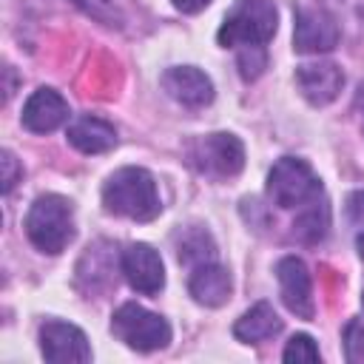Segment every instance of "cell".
Masks as SVG:
<instances>
[{
  "label": "cell",
  "instance_id": "6da1fadb",
  "mask_svg": "<svg viewBox=\"0 0 364 364\" xmlns=\"http://www.w3.org/2000/svg\"><path fill=\"white\" fill-rule=\"evenodd\" d=\"M102 205L114 216H125L134 222H151L159 216L162 202L154 176L145 168H119L102 185Z\"/></svg>",
  "mask_w": 364,
  "mask_h": 364
},
{
  "label": "cell",
  "instance_id": "7a4b0ae2",
  "mask_svg": "<svg viewBox=\"0 0 364 364\" xmlns=\"http://www.w3.org/2000/svg\"><path fill=\"white\" fill-rule=\"evenodd\" d=\"M26 236L43 253H51V256L63 253L68 247V242L74 239L71 202L57 196V193L37 196L34 205L28 208V213H26Z\"/></svg>",
  "mask_w": 364,
  "mask_h": 364
},
{
  "label": "cell",
  "instance_id": "3957f363",
  "mask_svg": "<svg viewBox=\"0 0 364 364\" xmlns=\"http://www.w3.org/2000/svg\"><path fill=\"white\" fill-rule=\"evenodd\" d=\"M276 34V6L270 0H236V6L228 11L225 23L219 26L216 40L228 46H264Z\"/></svg>",
  "mask_w": 364,
  "mask_h": 364
},
{
  "label": "cell",
  "instance_id": "277c9868",
  "mask_svg": "<svg viewBox=\"0 0 364 364\" xmlns=\"http://www.w3.org/2000/svg\"><path fill=\"white\" fill-rule=\"evenodd\" d=\"M267 193L279 208H304L321 196V179L304 159L282 156L267 176Z\"/></svg>",
  "mask_w": 364,
  "mask_h": 364
},
{
  "label": "cell",
  "instance_id": "5b68a950",
  "mask_svg": "<svg viewBox=\"0 0 364 364\" xmlns=\"http://www.w3.org/2000/svg\"><path fill=\"white\" fill-rule=\"evenodd\" d=\"M111 330L119 341H125L131 350H139V353L162 350L171 341V324L162 316H156V313H151L134 301L122 304L114 313Z\"/></svg>",
  "mask_w": 364,
  "mask_h": 364
},
{
  "label": "cell",
  "instance_id": "8992f818",
  "mask_svg": "<svg viewBox=\"0 0 364 364\" xmlns=\"http://www.w3.org/2000/svg\"><path fill=\"white\" fill-rule=\"evenodd\" d=\"M191 162L205 176L228 179L245 168V148L233 134H208L191 145Z\"/></svg>",
  "mask_w": 364,
  "mask_h": 364
},
{
  "label": "cell",
  "instance_id": "52a82bcc",
  "mask_svg": "<svg viewBox=\"0 0 364 364\" xmlns=\"http://www.w3.org/2000/svg\"><path fill=\"white\" fill-rule=\"evenodd\" d=\"M338 43V23L324 9H296V26H293V48L301 54H318L330 51Z\"/></svg>",
  "mask_w": 364,
  "mask_h": 364
},
{
  "label": "cell",
  "instance_id": "ba28073f",
  "mask_svg": "<svg viewBox=\"0 0 364 364\" xmlns=\"http://www.w3.org/2000/svg\"><path fill=\"white\" fill-rule=\"evenodd\" d=\"M119 267H122V276L125 282L136 290V293H145V296H156L165 284V267H162V259L159 253L145 245V242H134L122 250L119 256Z\"/></svg>",
  "mask_w": 364,
  "mask_h": 364
},
{
  "label": "cell",
  "instance_id": "9c48e42d",
  "mask_svg": "<svg viewBox=\"0 0 364 364\" xmlns=\"http://www.w3.org/2000/svg\"><path fill=\"white\" fill-rule=\"evenodd\" d=\"M40 350L46 361H54V364H68V361L82 364L91 358L85 333L68 321H46L40 327Z\"/></svg>",
  "mask_w": 364,
  "mask_h": 364
},
{
  "label": "cell",
  "instance_id": "30bf717a",
  "mask_svg": "<svg viewBox=\"0 0 364 364\" xmlns=\"http://www.w3.org/2000/svg\"><path fill=\"white\" fill-rule=\"evenodd\" d=\"M276 279H279V293L282 301L290 313H296L299 318H313V284H310V273L304 267L301 259L296 256H284L276 264Z\"/></svg>",
  "mask_w": 364,
  "mask_h": 364
},
{
  "label": "cell",
  "instance_id": "8fae6325",
  "mask_svg": "<svg viewBox=\"0 0 364 364\" xmlns=\"http://www.w3.org/2000/svg\"><path fill=\"white\" fill-rule=\"evenodd\" d=\"M296 85L307 102L327 105L338 97L344 85V74L336 63H304L296 68Z\"/></svg>",
  "mask_w": 364,
  "mask_h": 364
},
{
  "label": "cell",
  "instance_id": "7c38bea8",
  "mask_svg": "<svg viewBox=\"0 0 364 364\" xmlns=\"http://www.w3.org/2000/svg\"><path fill=\"white\" fill-rule=\"evenodd\" d=\"M162 88L168 97H173L182 105L199 108L208 105L213 100V82L205 71L193 68V65H173L162 74Z\"/></svg>",
  "mask_w": 364,
  "mask_h": 364
},
{
  "label": "cell",
  "instance_id": "4fadbf2b",
  "mask_svg": "<svg viewBox=\"0 0 364 364\" xmlns=\"http://www.w3.org/2000/svg\"><path fill=\"white\" fill-rule=\"evenodd\" d=\"M68 119V102L54 88H37L23 105V125L31 134H48Z\"/></svg>",
  "mask_w": 364,
  "mask_h": 364
},
{
  "label": "cell",
  "instance_id": "5bb4252c",
  "mask_svg": "<svg viewBox=\"0 0 364 364\" xmlns=\"http://www.w3.org/2000/svg\"><path fill=\"white\" fill-rule=\"evenodd\" d=\"M188 290H191V296H193L199 304H205V307H219V304H225L228 296H230V273H228L222 264H213V262L196 264V270L191 273Z\"/></svg>",
  "mask_w": 364,
  "mask_h": 364
},
{
  "label": "cell",
  "instance_id": "9a60e30c",
  "mask_svg": "<svg viewBox=\"0 0 364 364\" xmlns=\"http://www.w3.org/2000/svg\"><path fill=\"white\" fill-rule=\"evenodd\" d=\"M68 142L82 154H105L117 145V131L100 117H77L68 125Z\"/></svg>",
  "mask_w": 364,
  "mask_h": 364
},
{
  "label": "cell",
  "instance_id": "2e32d148",
  "mask_svg": "<svg viewBox=\"0 0 364 364\" xmlns=\"http://www.w3.org/2000/svg\"><path fill=\"white\" fill-rule=\"evenodd\" d=\"M279 330H282V318L276 316V310H273L267 301L253 304V307L233 324V336H236L239 341H245V344L267 341V338H273Z\"/></svg>",
  "mask_w": 364,
  "mask_h": 364
},
{
  "label": "cell",
  "instance_id": "e0dca14e",
  "mask_svg": "<svg viewBox=\"0 0 364 364\" xmlns=\"http://www.w3.org/2000/svg\"><path fill=\"white\" fill-rule=\"evenodd\" d=\"M327 228H330V210H327L324 202L313 199V202H307V205L301 208V213L296 216V222H293V236L301 239L304 245H316V242L324 239Z\"/></svg>",
  "mask_w": 364,
  "mask_h": 364
},
{
  "label": "cell",
  "instance_id": "ac0fdd59",
  "mask_svg": "<svg viewBox=\"0 0 364 364\" xmlns=\"http://www.w3.org/2000/svg\"><path fill=\"white\" fill-rule=\"evenodd\" d=\"M213 242L208 236V230L202 228H191L179 236V245H176V253H179V262L185 264H205L213 259Z\"/></svg>",
  "mask_w": 364,
  "mask_h": 364
},
{
  "label": "cell",
  "instance_id": "d6986e66",
  "mask_svg": "<svg viewBox=\"0 0 364 364\" xmlns=\"http://www.w3.org/2000/svg\"><path fill=\"white\" fill-rule=\"evenodd\" d=\"M282 358H284L287 364H299V361H318V347H316V341H313L310 336L299 333V336H293V338L287 341V347H284Z\"/></svg>",
  "mask_w": 364,
  "mask_h": 364
},
{
  "label": "cell",
  "instance_id": "ffe728a7",
  "mask_svg": "<svg viewBox=\"0 0 364 364\" xmlns=\"http://www.w3.org/2000/svg\"><path fill=\"white\" fill-rule=\"evenodd\" d=\"M0 171H3V193H11V188L17 185V179H20V173H23L11 151H3V154H0Z\"/></svg>",
  "mask_w": 364,
  "mask_h": 364
},
{
  "label": "cell",
  "instance_id": "44dd1931",
  "mask_svg": "<svg viewBox=\"0 0 364 364\" xmlns=\"http://www.w3.org/2000/svg\"><path fill=\"white\" fill-rule=\"evenodd\" d=\"M347 219L358 233H364V191H353L347 196Z\"/></svg>",
  "mask_w": 364,
  "mask_h": 364
},
{
  "label": "cell",
  "instance_id": "7402d4cb",
  "mask_svg": "<svg viewBox=\"0 0 364 364\" xmlns=\"http://www.w3.org/2000/svg\"><path fill=\"white\" fill-rule=\"evenodd\" d=\"M347 358L350 361H364V327L361 324L347 327Z\"/></svg>",
  "mask_w": 364,
  "mask_h": 364
},
{
  "label": "cell",
  "instance_id": "603a6c76",
  "mask_svg": "<svg viewBox=\"0 0 364 364\" xmlns=\"http://www.w3.org/2000/svg\"><path fill=\"white\" fill-rule=\"evenodd\" d=\"M77 9H82L85 14H91V17H97V20H111L114 17V6H111V0H71Z\"/></svg>",
  "mask_w": 364,
  "mask_h": 364
},
{
  "label": "cell",
  "instance_id": "cb8c5ba5",
  "mask_svg": "<svg viewBox=\"0 0 364 364\" xmlns=\"http://www.w3.org/2000/svg\"><path fill=\"white\" fill-rule=\"evenodd\" d=\"M179 11H185V14H196V11H202L205 6H210V0H171Z\"/></svg>",
  "mask_w": 364,
  "mask_h": 364
}]
</instances>
